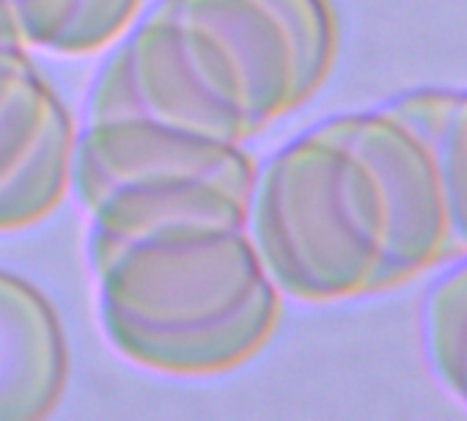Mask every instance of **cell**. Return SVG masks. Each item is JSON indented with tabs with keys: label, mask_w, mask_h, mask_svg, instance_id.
Masks as SVG:
<instances>
[{
	"label": "cell",
	"mask_w": 467,
	"mask_h": 421,
	"mask_svg": "<svg viewBox=\"0 0 467 421\" xmlns=\"http://www.w3.org/2000/svg\"><path fill=\"white\" fill-rule=\"evenodd\" d=\"M256 163L245 146L143 116L88 119L75 138L72 190L86 209L88 262L182 221L248 226Z\"/></svg>",
	"instance_id": "277c9868"
},
{
	"label": "cell",
	"mask_w": 467,
	"mask_h": 421,
	"mask_svg": "<svg viewBox=\"0 0 467 421\" xmlns=\"http://www.w3.org/2000/svg\"><path fill=\"white\" fill-rule=\"evenodd\" d=\"M420 342L437 383L467 405V259L437 276L426 289Z\"/></svg>",
	"instance_id": "ba28073f"
},
{
	"label": "cell",
	"mask_w": 467,
	"mask_h": 421,
	"mask_svg": "<svg viewBox=\"0 0 467 421\" xmlns=\"http://www.w3.org/2000/svg\"><path fill=\"white\" fill-rule=\"evenodd\" d=\"M434 146L448 198L453 246L456 254H467V91L440 89Z\"/></svg>",
	"instance_id": "9c48e42d"
},
{
	"label": "cell",
	"mask_w": 467,
	"mask_h": 421,
	"mask_svg": "<svg viewBox=\"0 0 467 421\" xmlns=\"http://www.w3.org/2000/svg\"><path fill=\"white\" fill-rule=\"evenodd\" d=\"M0 45H23L9 0H0ZM26 47V45H23Z\"/></svg>",
	"instance_id": "30bf717a"
},
{
	"label": "cell",
	"mask_w": 467,
	"mask_h": 421,
	"mask_svg": "<svg viewBox=\"0 0 467 421\" xmlns=\"http://www.w3.org/2000/svg\"><path fill=\"white\" fill-rule=\"evenodd\" d=\"M28 50L80 58L127 34L143 0H9Z\"/></svg>",
	"instance_id": "52a82bcc"
},
{
	"label": "cell",
	"mask_w": 467,
	"mask_h": 421,
	"mask_svg": "<svg viewBox=\"0 0 467 421\" xmlns=\"http://www.w3.org/2000/svg\"><path fill=\"white\" fill-rule=\"evenodd\" d=\"M69 383L64 325L39 287L0 268V421H39Z\"/></svg>",
	"instance_id": "8992f818"
},
{
	"label": "cell",
	"mask_w": 467,
	"mask_h": 421,
	"mask_svg": "<svg viewBox=\"0 0 467 421\" xmlns=\"http://www.w3.org/2000/svg\"><path fill=\"white\" fill-rule=\"evenodd\" d=\"M91 270L110 347L157 374L237 369L267 344L281 317V292L248 226L237 224H168Z\"/></svg>",
	"instance_id": "3957f363"
},
{
	"label": "cell",
	"mask_w": 467,
	"mask_h": 421,
	"mask_svg": "<svg viewBox=\"0 0 467 421\" xmlns=\"http://www.w3.org/2000/svg\"><path fill=\"white\" fill-rule=\"evenodd\" d=\"M440 89L330 116L256 171L248 235L281 295L390 292L456 254L434 146Z\"/></svg>",
	"instance_id": "6da1fadb"
},
{
	"label": "cell",
	"mask_w": 467,
	"mask_h": 421,
	"mask_svg": "<svg viewBox=\"0 0 467 421\" xmlns=\"http://www.w3.org/2000/svg\"><path fill=\"white\" fill-rule=\"evenodd\" d=\"M75 121L23 45H0V235L42 224L72 187Z\"/></svg>",
	"instance_id": "5b68a950"
},
{
	"label": "cell",
	"mask_w": 467,
	"mask_h": 421,
	"mask_svg": "<svg viewBox=\"0 0 467 421\" xmlns=\"http://www.w3.org/2000/svg\"><path fill=\"white\" fill-rule=\"evenodd\" d=\"M336 47L330 0H160L102 64L86 121L143 116L245 146L325 86Z\"/></svg>",
	"instance_id": "7a4b0ae2"
}]
</instances>
